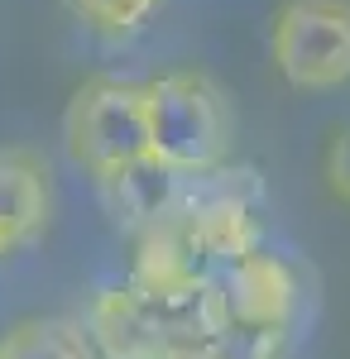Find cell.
Listing matches in <instances>:
<instances>
[{
    "label": "cell",
    "mask_w": 350,
    "mask_h": 359,
    "mask_svg": "<svg viewBox=\"0 0 350 359\" xmlns=\"http://www.w3.org/2000/svg\"><path fill=\"white\" fill-rule=\"evenodd\" d=\"M149 158L173 172H212L231 154L226 96L202 72H168L144 82Z\"/></svg>",
    "instance_id": "1"
},
{
    "label": "cell",
    "mask_w": 350,
    "mask_h": 359,
    "mask_svg": "<svg viewBox=\"0 0 350 359\" xmlns=\"http://www.w3.org/2000/svg\"><path fill=\"white\" fill-rule=\"evenodd\" d=\"M67 154L77 158L91 177H115L120 168L149 158V125H144V86L115 82V77H91L77 86L67 120Z\"/></svg>",
    "instance_id": "2"
},
{
    "label": "cell",
    "mask_w": 350,
    "mask_h": 359,
    "mask_svg": "<svg viewBox=\"0 0 350 359\" xmlns=\"http://www.w3.org/2000/svg\"><path fill=\"white\" fill-rule=\"evenodd\" d=\"M273 62L297 91L350 82V0H288L273 20Z\"/></svg>",
    "instance_id": "3"
},
{
    "label": "cell",
    "mask_w": 350,
    "mask_h": 359,
    "mask_svg": "<svg viewBox=\"0 0 350 359\" xmlns=\"http://www.w3.org/2000/svg\"><path fill=\"white\" fill-rule=\"evenodd\" d=\"M212 302H216V316H221V331L278 335L293 316L297 278L278 254L249 249L245 259L212 273Z\"/></svg>",
    "instance_id": "4"
},
{
    "label": "cell",
    "mask_w": 350,
    "mask_h": 359,
    "mask_svg": "<svg viewBox=\"0 0 350 359\" xmlns=\"http://www.w3.org/2000/svg\"><path fill=\"white\" fill-rule=\"evenodd\" d=\"M48 225V168L29 149H0V249L29 245Z\"/></svg>",
    "instance_id": "5"
},
{
    "label": "cell",
    "mask_w": 350,
    "mask_h": 359,
    "mask_svg": "<svg viewBox=\"0 0 350 359\" xmlns=\"http://www.w3.org/2000/svg\"><path fill=\"white\" fill-rule=\"evenodd\" d=\"M188 235L197 259L207 264V273H221L226 264L245 259L249 249H259V230H254V216L245 211L240 201H212L202 211H188Z\"/></svg>",
    "instance_id": "6"
},
{
    "label": "cell",
    "mask_w": 350,
    "mask_h": 359,
    "mask_svg": "<svg viewBox=\"0 0 350 359\" xmlns=\"http://www.w3.org/2000/svg\"><path fill=\"white\" fill-rule=\"evenodd\" d=\"M173 168L154 163V158H139V163L120 168L115 177H106L101 187L115 192V206L130 216V221H159L168 216V196H173Z\"/></svg>",
    "instance_id": "7"
},
{
    "label": "cell",
    "mask_w": 350,
    "mask_h": 359,
    "mask_svg": "<svg viewBox=\"0 0 350 359\" xmlns=\"http://www.w3.org/2000/svg\"><path fill=\"white\" fill-rule=\"evenodd\" d=\"M0 359H91V345L67 321H20L0 340Z\"/></svg>",
    "instance_id": "8"
},
{
    "label": "cell",
    "mask_w": 350,
    "mask_h": 359,
    "mask_svg": "<svg viewBox=\"0 0 350 359\" xmlns=\"http://www.w3.org/2000/svg\"><path fill=\"white\" fill-rule=\"evenodd\" d=\"M67 5H72V15L91 34H101V39H130V34H139L154 20V10H159L163 0H67Z\"/></svg>",
    "instance_id": "9"
},
{
    "label": "cell",
    "mask_w": 350,
    "mask_h": 359,
    "mask_svg": "<svg viewBox=\"0 0 350 359\" xmlns=\"http://www.w3.org/2000/svg\"><path fill=\"white\" fill-rule=\"evenodd\" d=\"M326 182H331V192L341 196L350 206V130H336V139L326 144Z\"/></svg>",
    "instance_id": "10"
}]
</instances>
